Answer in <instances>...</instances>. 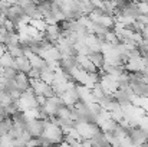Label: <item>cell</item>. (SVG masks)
Segmentation results:
<instances>
[{
  "mask_svg": "<svg viewBox=\"0 0 148 147\" xmlns=\"http://www.w3.org/2000/svg\"><path fill=\"white\" fill-rule=\"evenodd\" d=\"M75 128L79 133V136L82 137V140H91L98 131H101L99 126L94 124V123H84V121H76Z\"/></svg>",
  "mask_w": 148,
  "mask_h": 147,
  "instance_id": "6da1fadb",
  "label": "cell"
},
{
  "mask_svg": "<svg viewBox=\"0 0 148 147\" xmlns=\"http://www.w3.org/2000/svg\"><path fill=\"white\" fill-rule=\"evenodd\" d=\"M45 121L46 120H32V121H27L26 124V131L33 137V139H39L43 136V131H45Z\"/></svg>",
  "mask_w": 148,
  "mask_h": 147,
  "instance_id": "7a4b0ae2",
  "label": "cell"
},
{
  "mask_svg": "<svg viewBox=\"0 0 148 147\" xmlns=\"http://www.w3.org/2000/svg\"><path fill=\"white\" fill-rule=\"evenodd\" d=\"M130 139L134 143V146L143 147L148 141V134L141 127H134L130 130Z\"/></svg>",
  "mask_w": 148,
  "mask_h": 147,
  "instance_id": "3957f363",
  "label": "cell"
},
{
  "mask_svg": "<svg viewBox=\"0 0 148 147\" xmlns=\"http://www.w3.org/2000/svg\"><path fill=\"white\" fill-rule=\"evenodd\" d=\"M134 92L132 90L128 87L125 90H118L115 94H114V98L118 101L119 105H127V104H132V99H134Z\"/></svg>",
  "mask_w": 148,
  "mask_h": 147,
  "instance_id": "277c9868",
  "label": "cell"
},
{
  "mask_svg": "<svg viewBox=\"0 0 148 147\" xmlns=\"http://www.w3.org/2000/svg\"><path fill=\"white\" fill-rule=\"evenodd\" d=\"M130 88L132 90L135 97L148 98V84H145L144 81H131Z\"/></svg>",
  "mask_w": 148,
  "mask_h": 147,
  "instance_id": "5b68a950",
  "label": "cell"
},
{
  "mask_svg": "<svg viewBox=\"0 0 148 147\" xmlns=\"http://www.w3.org/2000/svg\"><path fill=\"white\" fill-rule=\"evenodd\" d=\"M14 68H16L19 72L29 74V72H30V69H32V65H30L29 58H26V56L16 58V59H14Z\"/></svg>",
  "mask_w": 148,
  "mask_h": 147,
  "instance_id": "8992f818",
  "label": "cell"
},
{
  "mask_svg": "<svg viewBox=\"0 0 148 147\" xmlns=\"http://www.w3.org/2000/svg\"><path fill=\"white\" fill-rule=\"evenodd\" d=\"M29 61H30L32 69L42 71L43 68H46V66H48V62H46V61H45L42 56H39V55H32V56L29 58Z\"/></svg>",
  "mask_w": 148,
  "mask_h": 147,
  "instance_id": "52a82bcc",
  "label": "cell"
},
{
  "mask_svg": "<svg viewBox=\"0 0 148 147\" xmlns=\"http://www.w3.org/2000/svg\"><path fill=\"white\" fill-rule=\"evenodd\" d=\"M88 58H89V61L95 65L97 69H102V68H103V65H105V55H103L102 52H94V53H91Z\"/></svg>",
  "mask_w": 148,
  "mask_h": 147,
  "instance_id": "ba28073f",
  "label": "cell"
},
{
  "mask_svg": "<svg viewBox=\"0 0 148 147\" xmlns=\"http://www.w3.org/2000/svg\"><path fill=\"white\" fill-rule=\"evenodd\" d=\"M40 81H43L48 85L53 84V81H55V71L50 66H46V68H43L40 71Z\"/></svg>",
  "mask_w": 148,
  "mask_h": 147,
  "instance_id": "9c48e42d",
  "label": "cell"
},
{
  "mask_svg": "<svg viewBox=\"0 0 148 147\" xmlns=\"http://www.w3.org/2000/svg\"><path fill=\"white\" fill-rule=\"evenodd\" d=\"M0 65L3 66V68H14V58L9 53V52H6L1 58H0ZM16 69V68H14Z\"/></svg>",
  "mask_w": 148,
  "mask_h": 147,
  "instance_id": "30bf717a",
  "label": "cell"
},
{
  "mask_svg": "<svg viewBox=\"0 0 148 147\" xmlns=\"http://www.w3.org/2000/svg\"><path fill=\"white\" fill-rule=\"evenodd\" d=\"M56 117L60 118V120H72V118H71V117H72V110H71V107L62 105V107L58 110Z\"/></svg>",
  "mask_w": 148,
  "mask_h": 147,
  "instance_id": "8fae6325",
  "label": "cell"
},
{
  "mask_svg": "<svg viewBox=\"0 0 148 147\" xmlns=\"http://www.w3.org/2000/svg\"><path fill=\"white\" fill-rule=\"evenodd\" d=\"M12 127H13V120H12V117H9V118H6L4 121H1V123H0V137L7 136Z\"/></svg>",
  "mask_w": 148,
  "mask_h": 147,
  "instance_id": "7c38bea8",
  "label": "cell"
},
{
  "mask_svg": "<svg viewBox=\"0 0 148 147\" xmlns=\"http://www.w3.org/2000/svg\"><path fill=\"white\" fill-rule=\"evenodd\" d=\"M38 9H39V12L42 13L43 19L48 17L50 14V10H52V1H39V3H38Z\"/></svg>",
  "mask_w": 148,
  "mask_h": 147,
  "instance_id": "4fadbf2b",
  "label": "cell"
},
{
  "mask_svg": "<svg viewBox=\"0 0 148 147\" xmlns=\"http://www.w3.org/2000/svg\"><path fill=\"white\" fill-rule=\"evenodd\" d=\"M7 52L16 59V58H20V56H25L23 53V46L22 45H14V46H7Z\"/></svg>",
  "mask_w": 148,
  "mask_h": 147,
  "instance_id": "5bb4252c",
  "label": "cell"
},
{
  "mask_svg": "<svg viewBox=\"0 0 148 147\" xmlns=\"http://www.w3.org/2000/svg\"><path fill=\"white\" fill-rule=\"evenodd\" d=\"M32 28H35V29H38L39 32H42V33H45L46 32V28H48V25H46V22L42 19V20H30V23H29Z\"/></svg>",
  "mask_w": 148,
  "mask_h": 147,
  "instance_id": "9a60e30c",
  "label": "cell"
},
{
  "mask_svg": "<svg viewBox=\"0 0 148 147\" xmlns=\"http://www.w3.org/2000/svg\"><path fill=\"white\" fill-rule=\"evenodd\" d=\"M17 69H14V68H4V72H3V78L4 79H7V81H13L14 78H16V75H17Z\"/></svg>",
  "mask_w": 148,
  "mask_h": 147,
  "instance_id": "2e32d148",
  "label": "cell"
},
{
  "mask_svg": "<svg viewBox=\"0 0 148 147\" xmlns=\"http://www.w3.org/2000/svg\"><path fill=\"white\" fill-rule=\"evenodd\" d=\"M29 79H40V71L38 69H30V72L27 74Z\"/></svg>",
  "mask_w": 148,
  "mask_h": 147,
  "instance_id": "e0dca14e",
  "label": "cell"
},
{
  "mask_svg": "<svg viewBox=\"0 0 148 147\" xmlns=\"http://www.w3.org/2000/svg\"><path fill=\"white\" fill-rule=\"evenodd\" d=\"M9 117H10V115L7 114L6 108L0 105V123H1V121H4V120H6V118H9Z\"/></svg>",
  "mask_w": 148,
  "mask_h": 147,
  "instance_id": "ac0fdd59",
  "label": "cell"
},
{
  "mask_svg": "<svg viewBox=\"0 0 148 147\" xmlns=\"http://www.w3.org/2000/svg\"><path fill=\"white\" fill-rule=\"evenodd\" d=\"M137 20H138L140 23H143L144 26H148V14H141Z\"/></svg>",
  "mask_w": 148,
  "mask_h": 147,
  "instance_id": "d6986e66",
  "label": "cell"
},
{
  "mask_svg": "<svg viewBox=\"0 0 148 147\" xmlns=\"http://www.w3.org/2000/svg\"><path fill=\"white\" fill-rule=\"evenodd\" d=\"M6 52H7V46H6V45H3V43H0V58H1Z\"/></svg>",
  "mask_w": 148,
  "mask_h": 147,
  "instance_id": "ffe728a7",
  "label": "cell"
},
{
  "mask_svg": "<svg viewBox=\"0 0 148 147\" xmlns=\"http://www.w3.org/2000/svg\"><path fill=\"white\" fill-rule=\"evenodd\" d=\"M82 146L84 147H95L94 144H92L91 140H82Z\"/></svg>",
  "mask_w": 148,
  "mask_h": 147,
  "instance_id": "44dd1931",
  "label": "cell"
},
{
  "mask_svg": "<svg viewBox=\"0 0 148 147\" xmlns=\"http://www.w3.org/2000/svg\"><path fill=\"white\" fill-rule=\"evenodd\" d=\"M59 147H72V146H71V144H68L66 141H62V143L59 144Z\"/></svg>",
  "mask_w": 148,
  "mask_h": 147,
  "instance_id": "7402d4cb",
  "label": "cell"
},
{
  "mask_svg": "<svg viewBox=\"0 0 148 147\" xmlns=\"http://www.w3.org/2000/svg\"><path fill=\"white\" fill-rule=\"evenodd\" d=\"M3 72H4V68L0 65V77H3Z\"/></svg>",
  "mask_w": 148,
  "mask_h": 147,
  "instance_id": "603a6c76",
  "label": "cell"
}]
</instances>
